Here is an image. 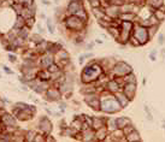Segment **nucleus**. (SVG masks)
<instances>
[{"instance_id":"0eeeda50","label":"nucleus","mask_w":165,"mask_h":142,"mask_svg":"<svg viewBox=\"0 0 165 142\" xmlns=\"http://www.w3.org/2000/svg\"><path fill=\"white\" fill-rule=\"evenodd\" d=\"M85 103L94 111H100V96L99 93L85 94Z\"/></svg>"},{"instance_id":"bb28decb","label":"nucleus","mask_w":165,"mask_h":142,"mask_svg":"<svg viewBox=\"0 0 165 142\" xmlns=\"http://www.w3.org/2000/svg\"><path fill=\"white\" fill-rule=\"evenodd\" d=\"M122 81H123V83H136L137 82L136 76L134 75L133 71L127 73V75H124V76H122Z\"/></svg>"},{"instance_id":"f257e3e1","label":"nucleus","mask_w":165,"mask_h":142,"mask_svg":"<svg viewBox=\"0 0 165 142\" xmlns=\"http://www.w3.org/2000/svg\"><path fill=\"white\" fill-rule=\"evenodd\" d=\"M100 111L104 112L106 114H115V113H118L122 107L119 105V103L117 101L116 96L113 94L108 93L106 89L102 90L100 94Z\"/></svg>"},{"instance_id":"393cba45","label":"nucleus","mask_w":165,"mask_h":142,"mask_svg":"<svg viewBox=\"0 0 165 142\" xmlns=\"http://www.w3.org/2000/svg\"><path fill=\"white\" fill-rule=\"evenodd\" d=\"M107 30V33L111 35L116 41L118 40V37H119V34H121V29H119V26H113V25H110L108 28L106 29Z\"/></svg>"},{"instance_id":"864d4df0","label":"nucleus","mask_w":165,"mask_h":142,"mask_svg":"<svg viewBox=\"0 0 165 142\" xmlns=\"http://www.w3.org/2000/svg\"><path fill=\"white\" fill-rule=\"evenodd\" d=\"M86 58H92L93 57V53H87V54H85Z\"/></svg>"},{"instance_id":"4468645a","label":"nucleus","mask_w":165,"mask_h":142,"mask_svg":"<svg viewBox=\"0 0 165 142\" xmlns=\"http://www.w3.org/2000/svg\"><path fill=\"white\" fill-rule=\"evenodd\" d=\"M104 9H105V13L111 19L118 18L119 13H121L119 6H117V5H108V6H106V7H104Z\"/></svg>"},{"instance_id":"f704fd0d","label":"nucleus","mask_w":165,"mask_h":142,"mask_svg":"<svg viewBox=\"0 0 165 142\" xmlns=\"http://www.w3.org/2000/svg\"><path fill=\"white\" fill-rule=\"evenodd\" d=\"M122 130H123V132H124V135H125V136H127L128 134H130V132H132L133 130H135V126H134V124H133V123H130V124L125 125V126L123 128Z\"/></svg>"},{"instance_id":"a19ab883","label":"nucleus","mask_w":165,"mask_h":142,"mask_svg":"<svg viewBox=\"0 0 165 142\" xmlns=\"http://www.w3.org/2000/svg\"><path fill=\"white\" fill-rule=\"evenodd\" d=\"M34 142H45V135L41 132H36L35 139H34Z\"/></svg>"},{"instance_id":"423d86ee","label":"nucleus","mask_w":165,"mask_h":142,"mask_svg":"<svg viewBox=\"0 0 165 142\" xmlns=\"http://www.w3.org/2000/svg\"><path fill=\"white\" fill-rule=\"evenodd\" d=\"M44 95H45V100L51 101V103H58V101L61 100V98H63V95H61V93L59 90V88L54 87L52 84L46 89Z\"/></svg>"},{"instance_id":"4be33fe9","label":"nucleus","mask_w":165,"mask_h":142,"mask_svg":"<svg viewBox=\"0 0 165 142\" xmlns=\"http://www.w3.org/2000/svg\"><path fill=\"white\" fill-rule=\"evenodd\" d=\"M118 18L121 21H127V22H134L135 18H136V15L134 12H121Z\"/></svg>"},{"instance_id":"4c0bfd02","label":"nucleus","mask_w":165,"mask_h":142,"mask_svg":"<svg viewBox=\"0 0 165 142\" xmlns=\"http://www.w3.org/2000/svg\"><path fill=\"white\" fill-rule=\"evenodd\" d=\"M47 70H48L50 73H53V72H57L58 70H60V67L56 63H53V64H51L48 67H47Z\"/></svg>"},{"instance_id":"c9c22d12","label":"nucleus","mask_w":165,"mask_h":142,"mask_svg":"<svg viewBox=\"0 0 165 142\" xmlns=\"http://www.w3.org/2000/svg\"><path fill=\"white\" fill-rule=\"evenodd\" d=\"M35 25V17H29L25 19V26H28L29 29H31Z\"/></svg>"},{"instance_id":"6ab92c4d","label":"nucleus","mask_w":165,"mask_h":142,"mask_svg":"<svg viewBox=\"0 0 165 142\" xmlns=\"http://www.w3.org/2000/svg\"><path fill=\"white\" fill-rule=\"evenodd\" d=\"M105 124H106V118L105 117H93L92 129L97 130L101 126H105Z\"/></svg>"},{"instance_id":"603ef678","label":"nucleus","mask_w":165,"mask_h":142,"mask_svg":"<svg viewBox=\"0 0 165 142\" xmlns=\"http://www.w3.org/2000/svg\"><path fill=\"white\" fill-rule=\"evenodd\" d=\"M93 46H94V42H91V43H88V45H87V48H88V50H91V48H93Z\"/></svg>"},{"instance_id":"b1692460","label":"nucleus","mask_w":165,"mask_h":142,"mask_svg":"<svg viewBox=\"0 0 165 142\" xmlns=\"http://www.w3.org/2000/svg\"><path fill=\"white\" fill-rule=\"evenodd\" d=\"M125 139H127V142H135V141H141L142 140L141 136H140V132L137 131L136 129L133 130L130 134H128L125 136Z\"/></svg>"},{"instance_id":"f3484780","label":"nucleus","mask_w":165,"mask_h":142,"mask_svg":"<svg viewBox=\"0 0 165 142\" xmlns=\"http://www.w3.org/2000/svg\"><path fill=\"white\" fill-rule=\"evenodd\" d=\"M110 135H111V137H112V141H115V142L127 141L124 132H123V130H122V129H119V128H117L116 130L111 131V132H110Z\"/></svg>"},{"instance_id":"a18cd8bd","label":"nucleus","mask_w":165,"mask_h":142,"mask_svg":"<svg viewBox=\"0 0 165 142\" xmlns=\"http://www.w3.org/2000/svg\"><path fill=\"white\" fill-rule=\"evenodd\" d=\"M155 56H157V51L153 50L152 52L149 53V59L152 60V62H155V60H157V57H155Z\"/></svg>"},{"instance_id":"6e6552de","label":"nucleus","mask_w":165,"mask_h":142,"mask_svg":"<svg viewBox=\"0 0 165 142\" xmlns=\"http://www.w3.org/2000/svg\"><path fill=\"white\" fill-rule=\"evenodd\" d=\"M0 123L3 124V128H18L17 126V119L16 117L11 113L5 112L1 117H0Z\"/></svg>"},{"instance_id":"7c9ffc66","label":"nucleus","mask_w":165,"mask_h":142,"mask_svg":"<svg viewBox=\"0 0 165 142\" xmlns=\"http://www.w3.org/2000/svg\"><path fill=\"white\" fill-rule=\"evenodd\" d=\"M106 128H107V130L111 132L113 130L117 129V124H116V118H106Z\"/></svg>"},{"instance_id":"9d476101","label":"nucleus","mask_w":165,"mask_h":142,"mask_svg":"<svg viewBox=\"0 0 165 142\" xmlns=\"http://www.w3.org/2000/svg\"><path fill=\"white\" fill-rule=\"evenodd\" d=\"M38 126H39L38 128L39 132L44 134V135H48L52 131V123H51V120L47 118V117H42V118H41L39 120Z\"/></svg>"},{"instance_id":"473e14b6","label":"nucleus","mask_w":165,"mask_h":142,"mask_svg":"<svg viewBox=\"0 0 165 142\" xmlns=\"http://www.w3.org/2000/svg\"><path fill=\"white\" fill-rule=\"evenodd\" d=\"M35 135H36V131H35V130H28V131H25L24 140H25V141H28V142H34V139H35Z\"/></svg>"},{"instance_id":"bf43d9fd","label":"nucleus","mask_w":165,"mask_h":142,"mask_svg":"<svg viewBox=\"0 0 165 142\" xmlns=\"http://www.w3.org/2000/svg\"><path fill=\"white\" fill-rule=\"evenodd\" d=\"M0 1H5V0H0Z\"/></svg>"},{"instance_id":"2f4dec72","label":"nucleus","mask_w":165,"mask_h":142,"mask_svg":"<svg viewBox=\"0 0 165 142\" xmlns=\"http://www.w3.org/2000/svg\"><path fill=\"white\" fill-rule=\"evenodd\" d=\"M75 16H77V17H80L82 21H85V22H87L88 23V21H89V17H88V12L86 11V9H85V6L82 9H80L77 12H76V15Z\"/></svg>"},{"instance_id":"37998d69","label":"nucleus","mask_w":165,"mask_h":142,"mask_svg":"<svg viewBox=\"0 0 165 142\" xmlns=\"http://www.w3.org/2000/svg\"><path fill=\"white\" fill-rule=\"evenodd\" d=\"M145 1H146V0H129V3H133V4L139 5V6L145 5Z\"/></svg>"},{"instance_id":"aec40b11","label":"nucleus","mask_w":165,"mask_h":142,"mask_svg":"<svg viewBox=\"0 0 165 142\" xmlns=\"http://www.w3.org/2000/svg\"><path fill=\"white\" fill-rule=\"evenodd\" d=\"M36 78H39L40 81H50L51 78V73L48 72V70L47 69H40L38 70L36 72Z\"/></svg>"},{"instance_id":"20e7f679","label":"nucleus","mask_w":165,"mask_h":142,"mask_svg":"<svg viewBox=\"0 0 165 142\" xmlns=\"http://www.w3.org/2000/svg\"><path fill=\"white\" fill-rule=\"evenodd\" d=\"M133 71V67L132 65H129L128 63L123 62V60H121V62H116L113 67L111 70H110V72L107 73L110 78H113V77H122L127 75V73L132 72Z\"/></svg>"},{"instance_id":"a211bd4d","label":"nucleus","mask_w":165,"mask_h":142,"mask_svg":"<svg viewBox=\"0 0 165 142\" xmlns=\"http://www.w3.org/2000/svg\"><path fill=\"white\" fill-rule=\"evenodd\" d=\"M108 132H110V131L107 130L106 125L99 128V129H97V130H95V141H104Z\"/></svg>"},{"instance_id":"1a4fd4ad","label":"nucleus","mask_w":165,"mask_h":142,"mask_svg":"<svg viewBox=\"0 0 165 142\" xmlns=\"http://www.w3.org/2000/svg\"><path fill=\"white\" fill-rule=\"evenodd\" d=\"M53 63H54L53 53L46 51L44 54L39 56V67H41V69H47V67Z\"/></svg>"},{"instance_id":"dca6fc26","label":"nucleus","mask_w":165,"mask_h":142,"mask_svg":"<svg viewBox=\"0 0 165 142\" xmlns=\"http://www.w3.org/2000/svg\"><path fill=\"white\" fill-rule=\"evenodd\" d=\"M82 141L86 142L95 141V130L92 129V128H87V129L82 130Z\"/></svg>"},{"instance_id":"e433bc0d","label":"nucleus","mask_w":165,"mask_h":142,"mask_svg":"<svg viewBox=\"0 0 165 142\" xmlns=\"http://www.w3.org/2000/svg\"><path fill=\"white\" fill-rule=\"evenodd\" d=\"M46 24H47V29H48L50 34H54V26L52 23V19L51 18H47L46 19Z\"/></svg>"},{"instance_id":"ea45409f","label":"nucleus","mask_w":165,"mask_h":142,"mask_svg":"<svg viewBox=\"0 0 165 142\" xmlns=\"http://www.w3.org/2000/svg\"><path fill=\"white\" fill-rule=\"evenodd\" d=\"M130 46H133V47H140V43H139V41L132 35L130 36V39H129V42H128Z\"/></svg>"},{"instance_id":"7ed1b4c3","label":"nucleus","mask_w":165,"mask_h":142,"mask_svg":"<svg viewBox=\"0 0 165 142\" xmlns=\"http://www.w3.org/2000/svg\"><path fill=\"white\" fill-rule=\"evenodd\" d=\"M64 21V26L65 29L71 31V33H80V31H83L87 28V22L82 21V19L75 15H69L65 16V18L63 19Z\"/></svg>"},{"instance_id":"c756f323","label":"nucleus","mask_w":165,"mask_h":142,"mask_svg":"<svg viewBox=\"0 0 165 142\" xmlns=\"http://www.w3.org/2000/svg\"><path fill=\"white\" fill-rule=\"evenodd\" d=\"M70 126L74 130H76V131H81V130H82V120L76 116V117H75V119L71 122Z\"/></svg>"},{"instance_id":"a878e982","label":"nucleus","mask_w":165,"mask_h":142,"mask_svg":"<svg viewBox=\"0 0 165 142\" xmlns=\"http://www.w3.org/2000/svg\"><path fill=\"white\" fill-rule=\"evenodd\" d=\"M132 123V120L128 117H118L116 118V124H117V128H119V129H123L125 125Z\"/></svg>"},{"instance_id":"4d7b16f0","label":"nucleus","mask_w":165,"mask_h":142,"mask_svg":"<svg viewBox=\"0 0 165 142\" xmlns=\"http://www.w3.org/2000/svg\"><path fill=\"white\" fill-rule=\"evenodd\" d=\"M3 130H4V128H3V124H1V123H0V134H1V132H3Z\"/></svg>"},{"instance_id":"f03ea898","label":"nucleus","mask_w":165,"mask_h":142,"mask_svg":"<svg viewBox=\"0 0 165 142\" xmlns=\"http://www.w3.org/2000/svg\"><path fill=\"white\" fill-rule=\"evenodd\" d=\"M104 72L101 65L98 60H91L81 72V82L82 83H93L98 79V77Z\"/></svg>"},{"instance_id":"2eb2a0df","label":"nucleus","mask_w":165,"mask_h":142,"mask_svg":"<svg viewBox=\"0 0 165 142\" xmlns=\"http://www.w3.org/2000/svg\"><path fill=\"white\" fill-rule=\"evenodd\" d=\"M113 95L116 96V99H117V101L119 103V105H121V107L122 109H125V107H128L129 106V104L132 103L124 94H123V92L121 90V92H117L116 94H113Z\"/></svg>"},{"instance_id":"79ce46f5","label":"nucleus","mask_w":165,"mask_h":142,"mask_svg":"<svg viewBox=\"0 0 165 142\" xmlns=\"http://www.w3.org/2000/svg\"><path fill=\"white\" fill-rule=\"evenodd\" d=\"M15 106H16V107H18L19 110H25V109H28V107H29L30 105L25 104V103H16V104H15Z\"/></svg>"},{"instance_id":"f8f14e48","label":"nucleus","mask_w":165,"mask_h":142,"mask_svg":"<svg viewBox=\"0 0 165 142\" xmlns=\"http://www.w3.org/2000/svg\"><path fill=\"white\" fill-rule=\"evenodd\" d=\"M83 3L81 0H70V3L68 4V7H66V15L65 16H69V15H76V12L83 7Z\"/></svg>"},{"instance_id":"cd10ccee","label":"nucleus","mask_w":165,"mask_h":142,"mask_svg":"<svg viewBox=\"0 0 165 142\" xmlns=\"http://www.w3.org/2000/svg\"><path fill=\"white\" fill-rule=\"evenodd\" d=\"M159 25H160V24H153V25L147 26V31H148L149 40H152V39L157 35V34H158V30H159Z\"/></svg>"},{"instance_id":"de8ad7c7","label":"nucleus","mask_w":165,"mask_h":142,"mask_svg":"<svg viewBox=\"0 0 165 142\" xmlns=\"http://www.w3.org/2000/svg\"><path fill=\"white\" fill-rule=\"evenodd\" d=\"M16 59H17V57L16 56H13V54H9V60L11 63H15L16 62Z\"/></svg>"},{"instance_id":"052dcab7","label":"nucleus","mask_w":165,"mask_h":142,"mask_svg":"<svg viewBox=\"0 0 165 142\" xmlns=\"http://www.w3.org/2000/svg\"><path fill=\"white\" fill-rule=\"evenodd\" d=\"M0 78H1V75H0Z\"/></svg>"},{"instance_id":"5701e85b","label":"nucleus","mask_w":165,"mask_h":142,"mask_svg":"<svg viewBox=\"0 0 165 142\" xmlns=\"http://www.w3.org/2000/svg\"><path fill=\"white\" fill-rule=\"evenodd\" d=\"M145 4L149 6L152 10H157V9H160L162 6H164V0H146Z\"/></svg>"},{"instance_id":"c03bdc74","label":"nucleus","mask_w":165,"mask_h":142,"mask_svg":"<svg viewBox=\"0 0 165 142\" xmlns=\"http://www.w3.org/2000/svg\"><path fill=\"white\" fill-rule=\"evenodd\" d=\"M164 42H165V35H164L163 33H160L159 36H158V43H159V45H164Z\"/></svg>"},{"instance_id":"09e8293b","label":"nucleus","mask_w":165,"mask_h":142,"mask_svg":"<svg viewBox=\"0 0 165 142\" xmlns=\"http://www.w3.org/2000/svg\"><path fill=\"white\" fill-rule=\"evenodd\" d=\"M4 71H5L6 73H9V75H12V73H13V71H11L10 67H7V66H4Z\"/></svg>"},{"instance_id":"39448f33","label":"nucleus","mask_w":165,"mask_h":142,"mask_svg":"<svg viewBox=\"0 0 165 142\" xmlns=\"http://www.w3.org/2000/svg\"><path fill=\"white\" fill-rule=\"evenodd\" d=\"M132 35L139 41L140 46H145L149 40V36H148V31H147V28L143 26L139 23H134V28H133V31H132Z\"/></svg>"},{"instance_id":"c85d7f7f","label":"nucleus","mask_w":165,"mask_h":142,"mask_svg":"<svg viewBox=\"0 0 165 142\" xmlns=\"http://www.w3.org/2000/svg\"><path fill=\"white\" fill-rule=\"evenodd\" d=\"M24 25H25V18H24L23 16H20V15H17L15 25H13V29L19 30V29H22Z\"/></svg>"},{"instance_id":"72a5a7b5","label":"nucleus","mask_w":165,"mask_h":142,"mask_svg":"<svg viewBox=\"0 0 165 142\" xmlns=\"http://www.w3.org/2000/svg\"><path fill=\"white\" fill-rule=\"evenodd\" d=\"M28 40H29V41H31L33 43H35V45H36V43H39V42L42 41L44 37L41 36V34H31L30 37H29Z\"/></svg>"},{"instance_id":"49530a36","label":"nucleus","mask_w":165,"mask_h":142,"mask_svg":"<svg viewBox=\"0 0 165 142\" xmlns=\"http://www.w3.org/2000/svg\"><path fill=\"white\" fill-rule=\"evenodd\" d=\"M58 104H59V109H60V111H61V112H64V111H65V109H66V104H65V103H63L61 100H59V101H58Z\"/></svg>"},{"instance_id":"6e6d98bb","label":"nucleus","mask_w":165,"mask_h":142,"mask_svg":"<svg viewBox=\"0 0 165 142\" xmlns=\"http://www.w3.org/2000/svg\"><path fill=\"white\" fill-rule=\"evenodd\" d=\"M162 57L165 59V48H163V50H162Z\"/></svg>"},{"instance_id":"9b49d317","label":"nucleus","mask_w":165,"mask_h":142,"mask_svg":"<svg viewBox=\"0 0 165 142\" xmlns=\"http://www.w3.org/2000/svg\"><path fill=\"white\" fill-rule=\"evenodd\" d=\"M136 89H137V84L136 83H124L122 87V92L123 94L130 100L133 101L136 94Z\"/></svg>"},{"instance_id":"ddd939ff","label":"nucleus","mask_w":165,"mask_h":142,"mask_svg":"<svg viewBox=\"0 0 165 142\" xmlns=\"http://www.w3.org/2000/svg\"><path fill=\"white\" fill-rule=\"evenodd\" d=\"M105 89L108 93H111V94H116L117 92H121L122 90V86L117 82L115 78H110L107 82H106V84H105Z\"/></svg>"},{"instance_id":"58836bf2","label":"nucleus","mask_w":165,"mask_h":142,"mask_svg":"<svg viewBox=\"0 0 165 142\" xmlns=\"http://www.w3.org/2000/svg\"><path fill=\"white\" fill-rule=\"evenodd\" d=\"M86 1L89 3L91 7H99V6H101V0H86Z\"/></svg>"},{"instance_id":"3c124183","label":"nucleus","mask_w":165,"mask_h":142,"mask_svg":"<svg viewBox=\"0 0 165 142\" xmlns=\"http://www.w3.org/2000/svg\"><path fill=\"white\" fill-rule=\"evenodd\" d=\"M41 1H42V4H44V5H47V6L51 5V3L48 1V0H41Z\"/></svg>"},{"instance_id":"13d9d810","label":"nucleus","mask_w":165,"mask_h":142,"mask_svg":"<svg viewBox=\"0 0 165 142\" xmlns=\"http://www.w3.org/2000/svg\"><path fill=\"white\" fill-rule=\"evenodd\" d=\"M3 35H4V34H3V33H1V31H0V37H1V36H3Z\"/></svg>"},{"instance_id":"8fccbe9b","label":"nucleus","mask_w":165,"mask_h":142,"mask_svg":"<svg viewBox=\"0 0 165 142\" xmlns=\"http://www.w3.org/2000/svg\"><path fill=\"white\" fill-rule=\"evenodd\" d=\"M85 59H86V57H85V54H82V56H80V60H78V63L82 65L85 63Z\"/></svg>"},{"instance_id":"5fc2aeb1","label":"nucleus","mask_w":165,"mask_h":142,"mask_svg":"<svg viewBox=\"0 0 165 142\" xmlns=\"http://www.w3.org/2000/svg\"><path fill=\"white\" fill-rule=\"evenodd\" d=\"M45 111H46L47 113H48V114H53V113H52V111H51V110H48L47 107H45Z\"/></svg>"},{"instance_id":"412c9836","label":"nucleus","mask_w":165,"mask_h":142,"mask_svg":"<svg viewBox=\"0 0 165 142\" xmlns=\"http://www.w3.org/2000/svg\"><path fill=\"white\" fill-rule=\"evenodd\" d=\"M153 16L158 19V22L162 23L165 21V5L162 6L160 9H157V10H153Z\"/></svg>"}]
</instances>
